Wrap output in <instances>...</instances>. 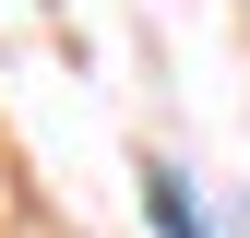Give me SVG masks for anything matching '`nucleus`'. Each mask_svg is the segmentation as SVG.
<instances>
[{
  "label": "nucleus",
  "instance_id": "f257e3e1",
  "mask_svg": "<svg viewBox=\"0 0 250 238\" xmlns=\"http://www.w3.org/2000/svg\"><path fill=\"white\" fill-rule=\"evenodd\" d=\"M143 202H155V226H167V238H203V215H191V191H179L167 167H143Z\"/></svg>",
  "mask_w": 250,
  "mask_h": 238
}]
</instances>
